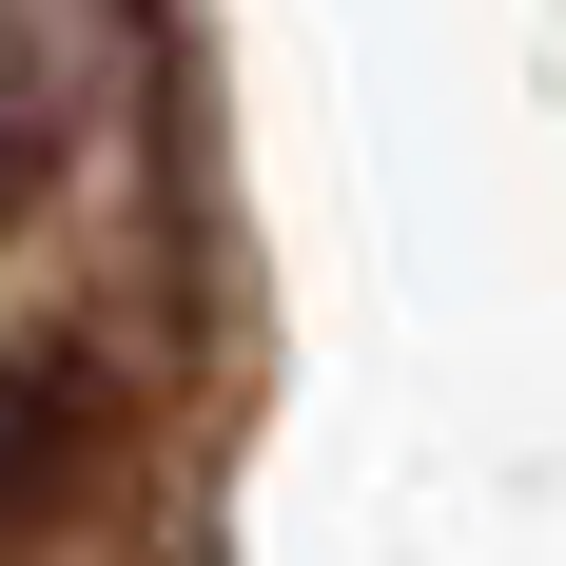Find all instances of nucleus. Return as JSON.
<instances>
[{
    "label": "nucleus",
    "instance_id": "nucleus-1",
    "mask_svg": "<svg viewBox=\"0 0 566 566\" xmlns=\"http://www.w3.org/2000/svg\"><path fill=\"white\" fill-rule=\"evenodd\" d=\"M98 489V371H0V547H40Z\"/></svg>",
    "mask_w": 566,
    "mask_h": 566
}]
</instances>
